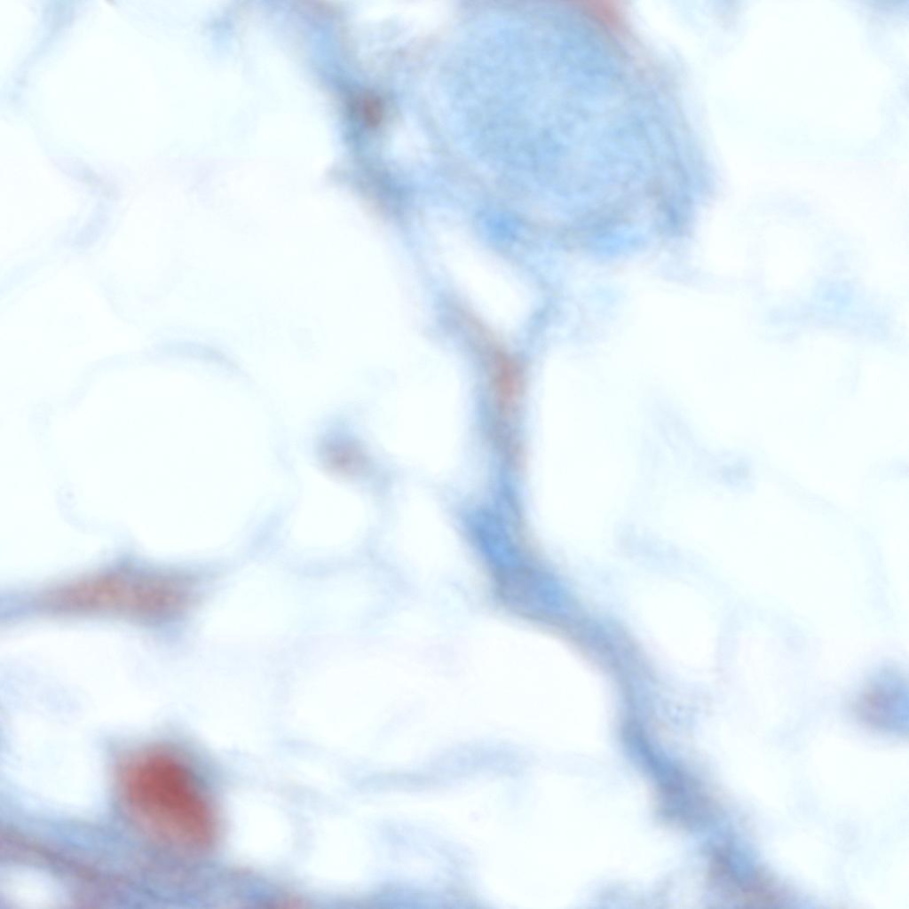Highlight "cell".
Here are the masks:
<instances>
[{
  "mask_svg": "<svg viewBox=\"0 0 909 909\" xmlns=\"http://www.w3.org/2000/svg\"><path fill=\"white\" fill-rule=\"evenodd\" d=\"M187 580L172 572L109 568L44 588L31 600L36 612L56 616H107L155 624L190 604Z\"/></svg>",
  "mask_w": 909,
  "mask_h": 909,
  "instance_id": "6da1fadb",
  "label": "cell"
},
{
  "mask_svg": "<svg viewBox=\"0 0 909 909\" xmlns=\"http://www.w3.org/2000/svg\"><path fill=\"white\" fill-rule=\"evenodd\" d=\"M122 783L131 810L157 835L195 849L215 843L217 816L197 777L178 757L144 753L125 767Z\"/></svg>",
  "mask_w": 909,
  "mask_h": 909,
  "instance_id": "7a4b0ae2",
  "label": "cell"
}]
</instances>
